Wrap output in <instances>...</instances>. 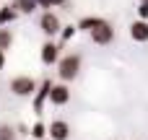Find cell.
<instances>
[{"instance_id":"obj_1","label":"cell","mask_w":148,"mask_h":140,"mask_svg":"<svg viewBox=\"0 0 148 140\" xmlns=\"http://www.w3.org/2000/svg\"><path fill=\"white\" fill-rule=\"evenodd\" d=\"M81 65H83V60H81V55H78V52L60 55V60H57V78H60L62 83L75 81V78H78V73H81Z\"/></svg>"},{"instance_id":"obj_2","label":"cell","mask_w":148,"mask_h":140,"mask_svg":"<svg viewBox=\"0 0 148 140\" xmlns=\"http://www.w3.org/2000/svg\"><path fill=\"white\" fill-rule=\"evenodd\" d=\"M8 88H10V94H13V96L26 99V96H31V94L36 91V81H34L31 75H16V78H10Z\"/></svg>"},{"instance_id":"obj_3","label":"cell","mask_w":148,"mask_h":140,"mask_svg":"<svg viewBox=\"0 0 148 140\" xmlns=\"http://www.w3.org/2000/svg\"><path fill=\"white\" fill-rule=\"evenodd\" d=\"M39 29H42V34H44L47 39H52V36H57V34H60V29H62V21L57 18V13H52V10H44V13L39 16Z\"/></svg>"},{"instance_id":"obj_4","label":"cell","mask_w":148,"mask_h":140,"mask_svg":"<svg viewBox=\"0 0 148 140\" xmlns=\"http://www.w3.org/2000/svg\"><path fill=\"white\" fill-rule=\"evenodd\" d=\"M88 36H91V42H94V44L107 47V44H112V42H114V26H112L109 21H101L96 29H91V31H88Z\"/></svg>"},{"instance_id":"obj_5","label":"cell","mask_w":148,"mask_h":140,"mask_svg":"<svg viewBox=\"0 0 148 140\" xmlns=\"http://www.w3.org/2000/svg\"><path fill=\"white\" fill-rule=\"evenodd\" d=\"M47 101H49L52 107H65V104L70 101V88H68V83H62V81H60V83H52Z\"/></svg>"},{"instance_id":"obj_6","label":"cell","mask_w":148,"mask_h":140,"mask_svg":"<svg viewBox=\"0 0 148 140\" xmlns=\"http://www.w3.org/2000/svg\"><path fill=\"white\" fill-rule=\"evenodd\" d=\"M60 44L57 42H52V39H47L44 44H42V49H39V60H42V65H57V60H60Z\"/></svg>"},{"instance_id":"obj_7","label":"cell","mask_w":148,"mask_h":140,"mask_svg":"<svg viewBox=\"0 0 148 140\" xmlns=\"http://www.w3.org/2000/svg\"><path fill=\"white\" fill-rule=\"evenodd\" d=\"M49 88H52V81H42V86H36V91L31 94V99H34V114H39V117L44 112V101L49 96Z\"/></svg>"},{"instance_id":"obj_8","label":"cell","mask_w":148,"mask_h":140,"mask_svg":"<svg viewBox=\"0 0 148 140\" xmlns=\"http://www.w3.org/2000/svg\"><path fill=\"white\" fill-rule=\"evenodd\" d=\"M47 138L49 140H68L70 138V125L65 120H55L47 125Z\"/></svg>"},{"instance_id":"obj_9","label":"cell","mask_w":148,"mask_h":140,"mask_svg":"<svg viewBox=\"0 0 148 140\" xmlns=\"http://www.w3.org/2000/svg\"><path fill=\"white\" fill-rule=\"evenodd\" d=\"M130 39L138 42V44H146L148 42V21L146 18H135L130 23Z\"/></svg>"},{"instance_id":"obj_10","label":"cell","mask_w":148,"mask_h":140,"mask_svg":"<svg viewBox=\"0 0 148 140\" xmlns=\"http://www.w3.org/2000/svg\"><path fill=\"white\" fill-rule=\"evenodd\" d=\"M10 5H13V10H16V13H23V16H31V13L39 8V5H36V0H13Z\"/></svg>"},{"instance_id":"obj_11","label":"cell","mask_w":148,"mask_h":140,"mask_svg":"<svg viewBox=\"0 0 148 140\" xmlns=\"http://www.w3.org/2000/svg\"><path fill=\"white\" fill-rule=\"evenodd\" d=\"M101 21H104L101 16H83V18L75 23V29H78V31H91V29H96Z\"/></svg>"},{"instance_id":"obj_12","label":"cell","mask_w":148,"mask_h":140,"mask_svg":"<svg viewBox=\"0 0 148 140\" xmlns=\"http://www.w3.org/2000/svg\"><path fill=\"white\" fill-rule=\"evenodd\" d=\"M18 18V13L13 10V5H5V8H0V26H8V23H13Z\"/></svg>"},{"instance_id":"obj_13","label":"cell","mask_w":148,"mask_h":140,"mask_svg":"<svg viewBox=\"0 0 148 140\" xmlns=\"http://www.w3.org/2000/svg\"><path fill=\"white\" fill-rule=\"evenodd\" d=\"M29 135H31L34 140H42V138H47V125H44L42 120H39V122H34V125H31V130H29Z\"/></svg>"},{"instance_id":"obj_14","label":"cell","mask_w":148,"mask_h":140,"mask_svg":"<svg viewBox=\"0 0 148 140\" xmlns=\"http://www.w3.org/2000/svg\"><path fill=\"white\" fill-rule=\"evenodd\" d=\"M10 44H13V34H10V29L0 26V49L5 52V49H10Z\"/></svg>"},{"instance_id":"obj_15","label":"cell","mask_w":148,"mask_h":140,"mask_svg":"<svg viewBox=\"0 0 148 140\" xmlns=\"http://www.w3.org/2000/svg\"><path fill=\"white\" fill-rule=\"evenodd\" d=\"M75 34H78V29H75L73 23H70V26H62V29H60V47H62L65 42H70Z\"/></svg>"},{"instance_id":"obj_16","label":"cell","mask_w":148,"mask_h":140,"mask_svg":"<svg viewBox=\"0 0 148 140\" xmlns=\"http://www.w3.org/2000/svg\"><path fill=\"white\" fill-rule=\"evenodd\" d=\"M0 140H16V127L0 125Z\"/></svg>"},{"instance_id":"obj_17","label":"cell","mask_w":148,"mask_h":140,"mask_svg":"<svg viewBox=\"0 0 148 140\" xmlns=\"http://www.w3.org/2000/svg\"><path fill=\"white\" fill-rule=\"evenodd\" d=\"M138 18L148 21V0H138Z\"/></svg>"},{"instance_id":"obj_18","label":"cell","mask_w":148,"mask_h":140,"mask_svg":"<svg viewBox=\"0 0 148 140\" xmlns=\"http://www.w3.org/2000/svg\"><path fill=\"white\" fill-rule=\"evenodd\" d=\"M3 68H5V52L0 49V70H3Z\"/></svg>"},{"instance_id":"obj_19","label":"cell","mask_w":148,"mask_h":140,"mask_svg":"<svg viewBox=\"0 0 148 140\" xmlns=\"http://www.w3.org/2000/svg\"><path fill=\"white\" fill-rule=\"evenodd\" d=\"M42 140H44V138H42Z\"/></svg>"}]
</instances>
